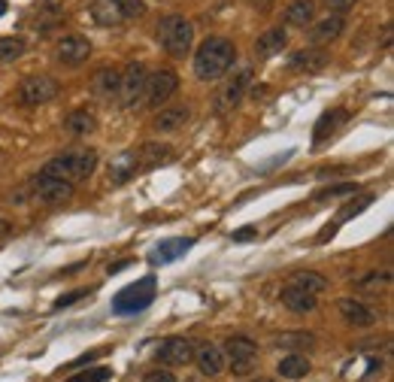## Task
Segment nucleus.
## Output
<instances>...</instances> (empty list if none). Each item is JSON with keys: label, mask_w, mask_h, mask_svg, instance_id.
<instances>
[{"label": "nucleus", "mask_w": 394, "mask_h": 382, "mask_svg": "<svg viewBox=\"0 0 394 382\" xmlns=\"http://www.w3.org/2000/svg\"><path fill=\"white\" fill-rule=\"evenodd\" d=\"M237 61V46L228 37H206L195 52V76L200 82L222 79Z\"/></svg>", "instance_id": "f257e3e1"}, {"label": "nucleus", "mask_w": 394, "mask_h": 382, "mask_svg": "<svg viewBox=\"0 0 394 382\" xmlns=\"http://www.w3.org/2000/svg\"><path fill=\"white\" fill-rule=\"evenodd\" d=\"M95 167H97V152L79 149V152H64V155L49 158L43 164V173L58 176V179H67V182H82L95 173Z\"/></svg>", "instance_id": "f03ea898"}, {"label": "nucleus", "mask_w": 394, "mask_h": 382, "mask_svg": "<svg viewBox=\"0 0 394 382\" xmlns=\"http://www.w3.org/2000/svg\"><path fill=\"white\" fill-rule=\"evenodd\" d=\"M158 43L167 55L182 58L195 43V24H191L186 15H164L158 22Z\"/></svg>", "instance_id": "7ed1b4c3"}, {"label": "nucleus", "mask_w": 394, "mask_h": 382, "mask_svg": "<svg viewBox=\"0 0 394 382\" xmlns=\"http://www.w3.org/2000/svg\"><path fill=\"white\" fill-rule=\"evenodd\" d=\"M155 288H158L155 276H142V279L133 282V285H124L122 292L113 297V313H115V315H133V313H142L146 306H152L155 294H158Z\"/></svg>", "instance_id": "20e7f679"}, {"label": "nucleus", "mask_w": 394, "mask_h": 382, "mask_svg": "<svg viewBox=\"0 0 394 382\" xmlns=\"http://www.w3.org/2000/svg\"><path fill=\"white\" fill-rule=\"evenodd\" d=\"M224 367H231L233 376H249L258 364V343L249 337H231L222 346Z\"/></svg>", "instance_id": "39448f33"}, {"label": "nucleus", "mask_w": 394, "mask_h": 382, "mask_svg": "<svg viewBox=\"0 0 394 382\" xmlns=\"http://www.w3.org/2000/svg\"><path fill=\"white\" fill-rule=\"evenodd\" d=\"M146 79H149V73L140 61L128 64V67L119 73V103L124 110H133V106L142 101V94H146Z\"/></svg>", "instance_id": "423d86ee"}, {"label": "nucleus", "mask_w": 394, "mask_h": 382, "mask_svg": "<svg viewBox=\"0 0 394 382\" xmlns=\"http://www.w3.org/2000/svg\"><path fill=\"white\" fill-rule=\"evenodd\" d=\"M58 91H61V88H58V82L52 76L37 73V76L22 79V85H19V103H24V106H43L49 101H55Z\"/></svg>", "instance_id": "0eeeda50"}, {"label": "nucleus", "mask_w": 394, "mask_h": 382, "mask_svg": "<svg viewBox=\"0 0 394 382\" xmlns=\"http://www.w3.org/2000/svg\"><path fill=\"white\" fill-rule=\"evenodd\" d=\"M31 191H33V197H37L40 204H64V201H70L73 197V182H67V179H58V176H49V173L40 170L37 176L31 179Z\"/></svg>", "instance_id": "6e6552de"}, {"label": "nucleus", "mask_w": 394, "mask_h": 382, "mask_svg": "<svg viewBox=\"0 0 394 382\" xmlns=\"http://www.w3.org/2000/svg\"><path fill=\"white\" fill-rule=\"evenodd\" d=\"M176 88H179V76H176L173 70H155V73H149V79H146V94H142V101L152 106V110H158V106H164L176 94Z\"/></svg>", "instance_id": "1a4fd4ad"}, {"label": "nucleus", "mask_w": 394, "mask_h": 382, "mask_svg": "<svg viewBox=\"0 0 394 382\" xmlns=\"http://www.w3.org/2000/svg\"><path fill=\"white\" fill-rule=\"evenodd\" d=\"M249 82H252V70L233 73V76L219 88V94H215V113H231V110H237L240 101L246 97V85H249Z\"/></svg>", "instance_id": "9d476101"}, {"label": "nucleus", "mask_w": 394, "mask_h": 382, "mask_svg": "<svg viewBox=\"0 0 394 382\" xmlns=\"http://www.w3.org/2000/svg\"><path fill=\"white\" fill-rule=\"evenodd\" d=\"M191 358H195V340L186 337H170L158 349V364H167V367H186Z\"/></svg>", "instance_id": "9b49d317"}, {"label": "nucleus", "mask_w": 394, "mask_h": 382, "mask_svg": "<svg viewBox=\"0 0 394 382\" xmlns=\"http://www.w3.org/2000/svg\"><path fill=\"white\" fill-rule=\"evenodd\" d=\"M58 61L67 64V67H79V64H85L88 61V55H91V43L82 34H67L58 40Z\"/></svg>", "instance_id": "f8f14e48"}, {"label": "nucleus", "mask_w": 394, "mask_h": 382, "mask_svg": "<svg viewBox=\"0 0 394 382\" xmlns=\"http://www.w3.org/2000/svg\"><path fill=\"white\" fill-rule=\"evenodd\" d=\"M328 61H331V55L325 49L309 46V49H297V52L288 55V70L291 73H318L322 67H328Z\"/></svg>", "instance_id": "ddd939ff"}, {"label": "nucleus", "mask_w": 394, "mask_h": 382, "mask_svg": "<svg viewBox=\"0 0 394 382\" xmlns=\"http://www.w3.org/2000/svg\"><path fill=\"white\" fill-rule=\"evenodd\" d=\"M346 122H349V113L343 110V106H334V110L318 115V122H315V128H313V149H322L325 140H331Z\"/></svg>", "instance_id": "4468645a"}, {"label": "nucleus", "mask_w": 394, "mask_h": 382, "mask_svg": "<svg viewBox=\"0 0 394 382\" xmlns=\"http://www.w3.org/2000/svg\"><path fill=\"white\" fill-rule=\"evenodd\" d=\"M337 313L355 328H373L376 319H379L376 310H370V306L361 304V301H355V297H343V301H337Z\"/></svg>", "instance_id": "2eb2a0df"}, {"label": "nucleus", "mask_w": 394, "mask_h": 382, "mask_svg": "<svg viewBox=\"0 0 394 382\" xmlns=\"http://www.w3.org/2000/svg\"><path fill=\"white\" fill-rule=\"evenodd\" d=\"M343 28H346V19L337 13V15H325V19H318L309 24V40H313V46H331L334 40H340Z\"/></svg>", "instance_id": "dca6fc26"}, {"label": "nucleus", "mask_w": 394, "mask_h": 382, "mask_svg": "<svg viewBox=\"0 0 394 382\" xmlns=\"http://www.w3.org/2000/svg\"><path fill=\"white\" fill-rule=\"evenodd\" d=\"M188 119H191V110L186 103L164 106V110H158V115L152 119V128L158 131V134H173V131H179Z\"/></svg>", "instance_id": "f3484780"}, {"label": "nucleus", "mask_w": 394, "mask_h": 382, "mask_svg": "<svg viewBox=\"0 0 394 382\" xmlns=\"http://www.w3.org/2000/svg\"><path fill=\"white\" fill-rule=\"evenodd\" d=\"M197 364V370L204 373V376H219V373L224 370V355L219 346L213 343H204V346H195V358H191Z\"/></svg>", "instance_id": "a211bd4d"}, {"label": "nucleus", "mask_w": 394, "mask_h": 382, "mask_svg": "<svg viewBox=\"0 0 394 382\" xmlns=\"http://www.w3.org/2000/svg\"><path fill=\"white\" fill-rule=\"evenodd\" d=\"M140 173V161H137V149H128V152L115 155L110 161V182L113 185H124L128 179H133Z\"/></svg>", "instance_id": "6ab92c4d"}, {"label": "nucleus", "mask_w": 394, "mask_h": 382, "mask_svg": "<svg viewBox=\"0 0 394 382\" xmlns=\"http://www.w3.org/2000/svg\"><path fill=\"white\" fill-rule=\"evenodd\" d=\"M285 46H288V34H285V28H270L255 40V58L258 61H267V58L279 55Z\"/></svg>", "instance_id": "aec40b11"}, {"label": "nucleus", "mask_w": 394, "mask_h": 382, "mask_svg": "<svg viewBox=\"0 0 394 382\" xmlns=\"http://www.w3.org/2000/svg\"><path fill=\"white\" fill-rule=\"evenodd\" d=\"M91 91H95V97L104 103H110L113 97H119V70L100 67L95 73V79H91Z\"/></svg>", "instance_id": "412c9836"}, {"label": "nucleus", "mask_w": 394, "mask_h": 382, "mask_svg": "<svg viewBox=\"0 0 394 382\" xmlns=\"http://www.w3.org/2000/svg\"><path fill=\"white\" fill-rule=\"evenodd\" d=\"M137 161H140V170H155L161 164L173 161V149L164 143H142L137 149Z\"/></svg>", "instance_id": "4be33fe9"}, {"label": "nucleus", "mask_w": 394, "mask_h": 382, "mask_svg": "<svg viewBox=\"0 0 394 382\" xmlns=\"http://www.w3.org/2000/svg\"><path fill=\"white\" fill-rule=\"evenodd\" d=\"M279 301H282V306H288L291 313H313L315 304H318L315 294H309V292H304V288H297V285H282Z\"/></svg>", "instance_id": "5701e85b"}, {"label": "nucleus", "mask_w": 394, "mask_h": 382, "mask_svg": "<svg viewBox=\"0 0 394 382\" xmlns=\"http://www.w3.org/2000/svg\"><path fill=\"white\" fill-rule=\"evenodd\" d=\"M191 246H195V240H188V237L164 240V243L158 246L152 255H149V261H152V264H170V261H176V258H179V255H186Z\"/></svg>", "instance_id": "b1692460"}, {"label": "nucleus", "mask_w": 394, "mask_h": 382, "mask_svg": "<svg viewBox=\"0 0 394 382\" xmlns=\"http://www.w3.org/2000/svg\"><path fill=\"white\" fill-rule=\"evenodd\" d=\"M315 22V3L313 0H291L285 6V24H295V28H306Z\"/></svg>", "instance_id": "393cba45"}, {"label": "nucleus", "mask_w": 394, "mask_h": 382, "mask_svg": "<svg viewBox=\"0 0 394 382\" xmlns=\"http://www.w3.org/2000/svg\"><path fill=\"white\" fill-rule=\"evenodd\" d=\"M276 370H279V376H285V379H304L309 373V361L304 352H288L276 364Z\"/></svg>", "instance_id": "a878e982"}, {"label": "nucleus", "mask_w": 394, "mask_h": 382, "mask_svg": "<svg viewBox=\"0 0 394 382\" xmlns=\"http://www.w3.org/2000/svg\"><path fill=\"white\" fill-rule=\"evenodd\" d=\"M288 285H297V288H304V292L318 297L325 288H328V279H325L322 273H313V270H295L288 276Z\"/></svg>", "instance_id": "bb28decb"}, {"label": "nucleus", "mask_w": 394, "mask_h": 382, "mask_svg": "<svg viewBox=\"0 0 394 382\" xmlns=\"http://www.w3.org/2000/svg\"><path fill=\"white\" fill-rule=\"evenodd\" d=\"M276 346L288 349V352H309L315 346V334H309V331H288V334L276 337Z\"/></svg>", "instance_id": "cd10ccee"}, {"label": "nucleus", "mask_w": 394, "mask_h": 382, "mask_svg": "<svg viewBox=\"0 0 394 382\" xmlns=\"http://www.w3.org/2000/svg\"><path fill=\"white\" fill-rule=\"evenodd\" d=\"M91 19H95L97 24H104V28H113V24L124 22V15L113 0H95V3H91Z\"/></svg>", "instance_id": "c85d7f7f"}, {"label": "nucleus", "mask_w": 394, "mask_h": 382, "mask_svg": "<svg viewBox=\"0 0 394 382\" xmlns=\"http://www.w3.org/2000/svg\"><path fill=\"white\" fill-rule=\"evenodd\" d=\"M64 128H67V134H73V137H85V134H91V131L97 128V122H95V115H91L88 110H73L64 119Z\"/></svg>", "instance_id": "c756f323"}, {"label": "nucleus", "mask_w": 394, "mask_h": 382, "mask_svg": "<svg viewBox=\"0 0 394 382\" xmlns=\"http://www.w3.org/2000/svg\"><path fill=\"white\" fill-rule=\"evenodd\" d=\"M370 204H373V194L352 197V201H349V204H346V206H343V210L337 213V228H340V225H346V222H349V219H355V215H361V213H364Z\"/></svg>", "instance_id": "7c9ffc66"}, {"label": "nucleus", "mask_w": 394, "mask_h": 382, "mask_svg": "<svg viewBox=\"0 0 394 382\" xmlns=\"http://www.w3.org/2000/svg\"><path fill=\"white\" fill-rule=\"evenodd\" d=\"M388 285H391V273H370V276H364L361 282H358V288L367 292V294H379Z\"/></svg>", "instance_id": "2f4dec72"}, {"label": "nucleus", "mask_w": 394, "mask_h": 382, "mask_svg": "<svg viewBox=\"0 0 394 382\" xmlns=\"http://www.w3.org/2000/svg\"><path fill=\"white\" fill-rule=\"evenodd\" d=\"M24 55V40L19 37H0V61H15Z\"/></svg>", "instance_id": "473e14b6"}, {"label": "nucleus", "mask_w": 394, "mask_h": 382, "mask_svg": "<svg viewBox=\"0 0 394 382\" xmlns=\"http://www.w3.org/2000/svg\"><path fill=\"white\" fill-rule=\"evenodd\" d=\"M113 376L110 367H91V370H82L76 376H70V382H106Z\"/></svg>", "instance_id": "72a5a7b5"}, {"label": "nucleus", "mask_w": 394, "mask_h": 382, "mask_svg": "<svg viewBox=\"0 0 394 382\" xmlns=\"http://www.w3.org/2000/svg\"><path fill=\"white\" fill-rule=\"evenodd\" d=\"M113 3L122 10L124 19H140V15L146 13V6H142L140 0H113Z\"/></svg>", "instance_id": "f704fd0d"}, {"label": "nucleus", "mask_w": 394, "mask_h": 382, "mask_svg": "<svg viewBox=\"0 0 394 382\" xmlns=\"http://www.w3.org/2000/svg\"><path fill=\"white\" fill-rule=\"evenodd\" d=\"M142 382H176V376H173L170 367H155L142 376Z\"/></svg>", "instance_id": "c9c22d12"}, {"label": "nucleus", "mask_w": 394, "mask_h": 382, "mask_svg": "<svg viewBox=\"0 0 394 382\" xmlns=\"http://www.w3.org/2000/svg\"><path fill=\"white\" fill-rule=\"evenodd\" d=\"M346 194H358L355 182H346V185H331L328 191H322V197H346Z\"/></svg>", "instance_id": "e433bc0d"}, {"label": "nucleus", "mask_w": 394, "mask_h": 382, "mask_svg": "<svg viewBox=\"0 0 394 382\" xmlns=\"http://www.w3.org/2000/svg\"><path fill=\"white\" fill-rule=\"evenodd\" d=\"M85 294H88V288H76V292H70V294H61V297L55 301V310H64V306H70V304L82 301Z\"/></svg>", "instance_id": "4c0bfd02"}, {"label": "nucleus", "mask_w": 394, "mask_h": 382, "mask_svg": "<svg viewBox=\"0 0 394 382\" xmlns=\"http://www.w3.org/2000/svg\"><path fill=\"white\" fill-rule=\"evenodd\" d=\"M255 237H258L255 225H246V228H240V231H233V234H231L233 243H246V240H255Z\"/></svg>", "instance_id": "58836bf2"}, {"label": "nucleus", "mask_w": 394, "mask_h": 382, "mask_svg": "<svg viewBox=\"0 0 394 382\" xmlns=\"http://www.w3.org/2000/svg\"><path fill=\"white\" fill-rule=\"evenodd\" d=\"M325 3H328L331 10H337V13H346V10H352V6L358 3V0H325Z\"/></svg>", "instance_id": "ea45409f"}, {"label": "nucleus", "mask_w": 394, "mask_h": 382, "mask_svg": "<svg viewBox=\"0 0 394 382\" xmlns=\"http://www.w3.org/2000/svg\"><path fill=\"white\" fill-rule=\"evenodd\" d=\"M249 6H252V10H258L261 15H267L273 10V0H249Z\"/></svg>", "instance_id": "a19ab883"}, {"label": "nucleus", "mask_w": 394, "mask_h": 382, "mask_svg": "<svg viewBox=\"0 0 394 382\" xmlns=\"http://www.w3.org/2000/svg\"><path fill=\"white\" fill-rule=\"evenodd\" d=\"M124 267H131V261H128V258H124V261H115V264H110V267H106V273H110V276H113V273H122Z\"/></svg>", "instance_id": "79ce46f5"}, {"label": "nucleus", "mask_w": 394, "mask_h": 382, "mask_svg": "<svg viewBox=\"0 0 394 382\" xmlns=\"http://www.w3.org/2000/svg\"><path fill=\"white\" fill-rule=\"evenodd\" d=\"M3 234H10V225H6V222L0 219V237H3Z\"/></svg>", "instance_id": "37998d69"}, {"label": "nucleus", "mask_w": 394, "mask_h": 382, "mask_svg": "<svg viewBox=\"0 0 394 382\" xmlns=\"http://www.w3.org/2000/svg\"><path fill=\"white\" fill-rule=\"evenodd\" d=\"M0 15H6V0H0Z\"/></svg>", "instance_id": "c03bdc74"}, {"label": "nucleus", "mask_w": 394, "mask_h": 382, "mask_svg": "<svg viewBox=\"0 0 394 382\" xmlns=\"http://www.w3.org/2000/svg\"><path fill=\"white\" fill-rule=\"evenodd\" d=\"M261 382H264V379H261Z\"/></svg>", "instance_id": "a18cd8bd"}]
</instances>
